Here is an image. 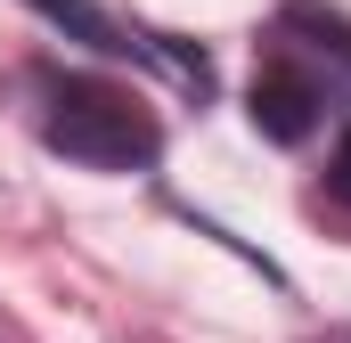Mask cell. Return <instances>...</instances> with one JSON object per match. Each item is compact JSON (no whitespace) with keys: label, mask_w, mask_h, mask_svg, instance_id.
I'll use <instances>...</instances> for the list:
<instances>
[{"label":"cell","mask_w":351,"mask_h":343,"mask_svg":"<svg viewBox=\"0 0 351 343\" xmlns=\"http://www.w3.org/2000/svg\"><path fill=\"white\" fill-rule=\"evenodd\" d=\"M319 115H327V82H319L311 66L269 58L262 74H254V131H269L278 147L311 139V131H319Z\"/></svg>","instance_id":"cell-2"},{"label":"cell","mask_w":351,"mask_h":343,"mask_svg":"<svg viewBox=\"0 0 351 343\" xmlns=\"http://www.w3.org/2000/svg\"><path fill=\"white\" fill-rule=\"evenodd\" d=\"M41 139L66 156V164L90 172H147L156 164V115L114 82H90V74H66L49 82V106H41Z\"/></svg>","instance_id":"cell-1"},{"label":"cell","mask_w":351,"mask_h":343,"mask_svg":"<svg viewBox=\"0 0 351 343\" xmlns=\"http://www.w3.org/2000/svg\"><path fill=\"white\" fill-rule=\"evenodd\" d=\"M327 196H335V204H351V139L335 147V172H327Z\"/></svg>","instance_id":"cell-3"}]
</instances>
